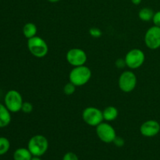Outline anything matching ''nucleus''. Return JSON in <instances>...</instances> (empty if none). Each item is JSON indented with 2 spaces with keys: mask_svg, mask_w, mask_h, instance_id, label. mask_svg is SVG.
I'll return each instance as SVG.
<instances>
[{
  "mask_svg": "<svg viewBox=\"0 0 160 160\" xmlns=\"http://www.w3.org/2000/svg\"><path fill=\"white\" fill-rule=\"evenodd\" d=\"M92 78V70L85 65L75 67L69 74V80L76 87L84 85L90 81Z\"/></svg>",
  "mask_w": 160,
  "mask_h": 160,
  "instance_id": "obj_1",
  "label": "nucleus"
},
{
  "mask_svg": "<svg viewBox=\"0 0 160 160\" xmlns=\"http://www.w3.org/2000/svg\"><path fill=\"white\" fill-rule=\"evenodd\" d=\"M28 148L33 156H42L48 148V139L42 134H36L30 138Z\"/></svg>",
  "mask_w": 160,
  "mask_h": 160,
  "instance_id": "obj_2",
  "label": "nucleus"
},
{
  "mask_svg": "<svg viewBox=\"0 0 160 160\" xmlns=\"http://www.w3.org/2000/svg\"><path fill=\"white\" fill-rule=\"evenodd\" d=\"M28 48L31 54L37 58L45 57L48 52V44L38 36L28 39Z\"/></svg>",
  "mask_w": 160,
  "mask_h": 160,
  "instance_id": "obj_3",
  "label": "nucleus"
},
{
  "mask_svg": "<svg viewBox=\"0 0 160 160\" xmlns=\"http://www.w3.org/2000/svg\"><path fill=\"white\" fill-rule=\"evenodd\" d=\"M23 103V98L18 91L9 90L6 92L4 98V105L10 112L15 113L21 110Z\"/></svg>",
  "mask_w": 160,
  "mask_h": 160,
  "instance_id": "obj_4",
  "label": "nucleus"
},
{
  "mask_svg": "<svg viewBox=\"0 0 160 160\" xmlns=\"http://www.w3.org/2000/svg\"><path fill=\"white\" fill-rule=\"evenodd\" d=\"M126 66L131 70L138 69L144 64L145 60V52L140 48H132L128 52L124 57Z\"/></svg>",
  "mask_w": 160,
  "mask_h": 160,
  "instance_id": "obj_5",
  "label": "nucleus"
},
{
  "mask_svg": "<svg viewBox=\"0 0 160 160\" xmlns=\"http://www.w3.org/2000/svg\"><path fill=\"white\" fill-rule=\"evenodd\" d=\"M137 76L131 70H126L120 74L118 80V85L120 90L125 93H130L137 86Z\"/></svg>",
  "mask_w": 160,
  "mask_h": 160,
  "instance_id": "obj_6",
  "label": "nucleus"
},
{
  "mask_svg": "<svg viewBox=\"0 0 160 160\" xmlns=\"http://www.w3.org/2000/svg\"><path fill=\"white\" fill-rule=\"evenodd\" d=\"M82 118L85 123L95 128L104 121L102 111L93 106H89L83 110Z\"/></svg>",
  "mask_w": 160,
  "mask_h": 160,
  "instance_id": "obj_7",
  "label": "nucleus"
},
{
  "mask_svg": "<svg viewBox=\"0 0 160 160\" xmlns=\"http://www.w3.org/2000/svg\"><path fill=\"white\" fill-rule=\"evenodd\" d=\"M96 134L102 142L106 144L112 143L117 136L113 127L107 122H102L96 127Z\"/></svg>",
  "mask_w": 160,
  "mask_h": 160,
  "instance_id": "obj_8",
  "label": "nucleus"
},
{
  "mask_svg": "<svg viewBox=\"0 0 160 160\" xmlns=\"http://www.w3.org/2000/svg\"><path fill=\"white\" fill-rule=\"evenodd\" d=\"M66 59L68 63L73 67H80L86 63L88 56L84 50L79 48H73L67 52Z\"/></svg>",
  "mask_w": 160,
  "mask_h": 160,
  "instance_id": "obj_9",
  "label": "nucleus"
},
{
  "mask_svg": "<svg viewBox=\"0 0 160 160\" xmlns=\"http://www.w3.org/2000/svg\"><path fill=\"white\" fill-rule=\"evenodd\" d=\"M145 45L152 50L160 48V28L152 26L148 28L144 37Z\"/></svg>",
  "mask_w": 160,
  "mask_h": 160,
  "instance_id": "obj_10",
  "label": "nucleus"
},
{
  "mask_svg": "<svg viewBox=\"0 0 160 160\" xmlns=\"http://www.w3.org/2000/svg\"><path fill=\"white\" fill-rule=\"evenodd\" d=\"M160 132V124L155 120L144 122L140 127V133L145 138H153Z\"/></svg>",
  "mask_w": 160,
  "mask_h": 160,
  "instance_id": "obj_11",
  "label": "nucleus"
},
{
  "mask_svg": "<svg viewBox=\"0 0 160 160\" xmlns=\"http://www.w3.org/2000/svg\"><path fill=\"white\" fill-rule=\"evenodd\" d=\"M11 112L5 105L0 103V128L7 127L11 123Z\"/></svg>",
  "mask_w": 160,
  "mask_h": 160,
  "instance_id": "obj_12",
  "label": "nucleus"
},
{
  "mask_svg": "<svg viewBox=\"0 0 160 160\" xmlns=\"http://www.w3.org/2000/svg\"><path fill=\"white\" fill-rule=\"evenodd\" d=\"M102 114L104 120H106V122H111L117 120L119 115V111L115 106H109L105 108L104 110L102 111Z\"/></svg>",
  "mask_w": 160,
  "mask_h": 160,
  "instance_id": "obj_13",
  "label": "nucleus"
},
{
  "mask_svg": "<svg viewBox=\"0 0 160 160\" xmlns=\"http://www.w3.org/2000/svg\"><path fill=\"white\" fill-rule=\"evenodd\" d=\"M33 156L28 148H19L14 152V160H31Z\"/></svg>",
  "mask_w": 160,
  "mask_h": 160,
  "instance_id": "obj_14",
  "label": "nucleus"
},
{
  "mask_svg": "<svg viewBox=\"0 0 160 160\" xmlns=\"http://www.w3.org/2000/svg\"><path fill=\"white\" fill-rule=\"evenodd\" d=\"M38 28L34 23H25L23 28V34L28 39L37 36Z\"/></svg>",
  "mask_w": 160,
  "mask_h": 160,
  "instance_id": "obj_15",
  "label": "nucleus"
},
{
  "mask_svg": "<svg viewBox=\"0 0 160 160\" xmlns=\"http://www.w3.org/2000/svg\"><path fill=\"white\" fill-rule=\"evenodd\" d=\"M154 11L149 7H144L141 9L138 12V17L141 20L145 22L152 20L153 17H154Z\"/></svg>",
  "mask_w": 160,
  "mask_h": 160,
  "instance_id": "obj_16",
  "label": "nucleus"
},
{
  "mask_svg": "<svg viewBox=\"0 0 160 160\" xmlns=\"http://www.w3.org/2000/svg\"><path fill=\"white\" fill-rule=\"evenodd\" d=\"M10 148V142L5 137H0V156L6 154Z\"/></svg>",
  "mask_w": 160,
  "mask_h": 160,
  "instance_id": "obj_17",
  "label": "nucleus"
},
{
  "mask_svg": "<svg viewBox=\"0 0 160 160\" xmlns=\"http://www.w3.org/2000/svg\"><path fill=\"white\" fill-rule=\"evenodd\" d=\"M76 91V86L70 81L66 84L63 87V92L67 95H72Z\"/></svg>",
  "mask_w": 160,
  "mask_h": 160,
  "instance_id": "obj_18",
  "label": "nucleus"
},
{
  "mask_svg": "<svg viewBox=\"0 0 160 160\" xmlns=\"http://www.w3.org/2000/svg\"><path fill=\"white\" fill-rule=\"evenodd\" d=\"M89 34L95 38H98L102 35V32L98 28H92L89 29Z\"/></svg>",
  "mask_w": 160,
  "mask_h": 160,
  "instance_id": "obj_19",
  "label": "nucleus"
},
{
  "mask_svg": "<svg viewBox=\"0 0 160 160\" xmlns=\"http://www.w3.org/2000/svg\"><path fill=\"white\" fill-rule=\"evenodd\" d=\"M21 111L24 113H31L33 111L32 104L29 102H23V105H22Z\"/></svg>",
  "mask_w": 160,
  "mask_h": 160,
  "instance_id": "obj_20",
  "label": "nucleus"
},
{
  "mask_svg": "<svg viewBox=\"0 0 160 160\" xmlns=\"http://www.w3.org/2000/svg\"><path fill=\"white\" fill-rule=\"evenodd\" d=\"M62 160H79L78 156L72 152H68L62 157Z\"/></svg>",
  "mask_w": 160,
  "mask_h": 160,
  "instance_id": "obj_21",
  "label": "nucleus"
},
{
  "mask_svg": "<svg viewBox=\"0 0 160 160\" xmlns=\"http://www.w3.org/2000/svg\"><path fill=\"white\" fill-rule=\"evenodd\" d=\"M112 143H113L116 146L118 147V148H121V147H123V145H124L125 142L124 139H123V138L120 137V136H117V137L115 138V139H114Z\"/></svg>",
  "mask_w": 160,
  "mask_h": 160,
  "instance_id": "obj_22",
  "label": "nucleus"
},
{
  "mask_svg": "<svg viewBox=\"0 0 160 160\" xmlns=\"http://www.w3.org/2000/svg\"><path fill=\"white\" fill-rule=\"evenodd\" d=\"M152 22L155 26L159 27L160 28V10L155 12L154 17L152 18Z\"/></svg>",
  "mask_w": 160,
  "mask_h": 160,
  "instance_id": "obj_23",
  "label": "nucleus"
},
{
  "mask_svg": "<svg viewBox=\"0 0 160 160\" xmlns=\"http://www.w3.org/2000/svg\"><path fill=\"white\" fill-rule=\"evenodd\" d=\"M115 66L116 67H117V68L119 69H123L124 67H127L125 59H122V58H120V59H117L115 62Z\"/></svg>",
  "mask_w": 160,
  "mask_h": 160,
  "instance_id": "obj_24",
  "label": "nucleus"
},
{
  "mask_svg": "<svg viewBox=\"0 0 160 160\" xmlns=\"http://www.w3.org/2000/svg\"><path fill=\"white\" fill-rule=\"evenodd\" d=\"M131 1L134 5H135V6H138V5H140L141 3H142V0H131Z\"/></svg>",
  "mask_w": 160,
  "mask_h": 160,
  "instance_id": "obj_25",
  "label": "nucleus"
},
{
  "mask_svg": "<svg viewBox=\"0 0 160 160\" xmlns=\"http://www.w3.org/2000/svg\"><path fill=\"white\" fill-rule=\"evenodd\" d=\"M31 160H42L39 156H33Z\"/></svg>",
  "mask_w": 160,
  "mask_h": 160,
  "instance_id": "obj_26",
  "label": "nucleus"
},
{
  "mask_svg": "<svg viewBox=\"0 0 160 160\" xmlns=\"http://www.w3.org/2000/svg\"><path fill=\"white\" fill-rule=\"evenodd\" d=\"M49 2H52V3H55V2H59L60 0H48Z\"/></svg>",
  "mask_w": 160,
  "mask_h": 160,
  "instance_id": "obj_27",
  "label": "nucleus"
}]
</instances>
